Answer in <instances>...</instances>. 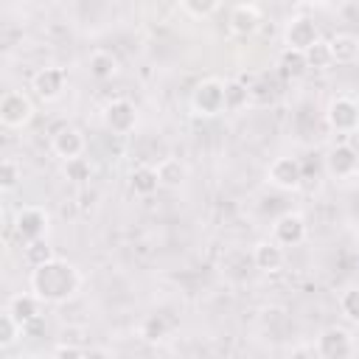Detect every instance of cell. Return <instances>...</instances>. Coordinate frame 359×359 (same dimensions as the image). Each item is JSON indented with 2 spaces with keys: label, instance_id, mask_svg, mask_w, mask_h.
I'll return each mask as SVG.
<instances>
[{
  "label": "cell",
  "instance_id": "obj_18",
  "mask_svg": "<svg viewBox=\"0 0 359 359\" xmlns=\"http://www.w3.org/2000/svg\"><path fill=\"white\" fill-rule=\"evenodd\" d=\"M129 188H132L137 196H151V194L160 188L157 165H149V163L135 165V168H132V174H129Z\"/></svg>",
  "mask_w": 359,
  "mask_h": 359
},
{
  "label": "cell",
  "instance_id": "obj_23",
  "mask_svg": "<svg viewBox=\"0 0 359 359\" xmlns=\"http://www.w3.org/2000/svg\"><path fill=\"white\" fill-rule=\"evenodd\" d=\"M278 62H280V70H283L286 76H292V79H300V76L309 73V62H306V53H303V50L283 48Z\"/></svg>",
  "mask_w": 359,
  "mask_h": 359
},
{
  "label": "cell",
  "instance_id": "obj_6",
  "mask_svg": "<svg viewBox=\"0 0 359 359\" xmlns=\"http://www.w3.org/2000/svg\"><path fill=\"white\" fill-rule=\"evenodd\" d=\"M353 337L348 328L328 325L317 334V356L320 359H353Z\"/></svg>",
  "mask_w": 359,
  "mask_h": 359
},
{
  "label": "cell",
  "instance_id": "obj_14",
  "mask_svg": "<svg viewBox=\"0 0 359 359\" xmlns=\"http://www.w3.org/2000/svg\"><path fill=\"white\" fill-rule=\"evenodd\" d=\"M252 264H255L261 272L272 275V272L283 269V264H286V252H283V247H280L278 241L264 238V241H258V244L252 247Z\"/></svg>",
  "mask_w": 359,
  "mask_h": 359
},
{
  "label": "cell",
  "instance_id": "obj_24",
  "mask_svg": "<svg viewBox=\"0 0 359 359\" xmlns=\"http://www.w3.org/2000/svg\"><path fill=\"white\" fill-rule=\"evenodd\" d=\"M306 62H309V70H328V67L334 65V56H331V45H328V39L314 42V45L306 50Z\"/></svg>",
  "mask_w": 359,
  "mask_h": 359
},
{
  "label": "cell",
  "instance_id": "obj_20",
  "mask_svg": "<svg viewBox=\"0 0 359 359\" xmlns=\"http://www.w3.org/2000/svg\"><path fill=\"white\" fill-rule=\"evenodd\" d=\"M157 177H160V188H180L188 180V168L182 160L165 157L157 163Z\"/></svg>",
  "mask_w": 359,
  "mask_h": 359
},
{
  "label": "cell",
  "instance_id": "obj_13",
  "mask_svg": "<svg viewBox=\"0 0 359 359\" xmlns=\"http://www.w3.org/2000/svg\"><path fill=\"white\" fill-rule=\"evenodd\" d=\"M50 149H53L56 157H62V160L67 163V160H76V157L84 154L87 140H84V135H81L79 129H73V126H62V129L50 137Z\"/></svg>",
  "mask_w": 359,
  "mask_h": 359
},
{
  "label": "cell",
  "instance_id": "obj_21",
  "mask_svg": "<svg viewBox=\"0 0 359 359\" xmlns=\"http://www.w3.org/2000/svg\"><path fill=\"white\" fill-rule=\"evenodd\" d=\"M56 255H53V247L48 244V238H36V241H28V244H22V261L31 266V269H36V266H42V264H48V261H53Z\"/></svg>",
  "mask_w": 359,
  "mask_h": 359
},
{
  "label": "cell",
  "instance_id": "obj_33",
  "mask_svg": "<svg viewBox=\"0 0 359 359\" xmlns=\"http://www.w3.org/2000/svg\"><path fill=\"white\" fill-rule=\"evenodd\" d=\"M137 359H154V356H137Z\"/></svg>",
  "mask_w": 359,
  "mask_h": 359
},
{
  "label": "cell",
  "instance_id": "obj_10",
  "mask_svg": "<svg viewBox=\"0 0 359 359\" xmlns=\"http://www.w3.org/2000/svg\"><path fill=\"white\" fill-rule=\"evenodd\" d=\"M266 180L280 191H297L303 185V163L297 157H275L266 168Z\"/></svg>",
  "mask_w": 359,
  "mask_h": 359
},
{
  "label": "cell",
  "instance_id": "obj_5",
  "mask_svg": "<svg viewBox=\"0 0 359 359\" xmlns=\"http://www.w3.org/2000/svg\"><path fill=\"white\" fill-rule=\"evenodd\" d=\"M50 227V216L45 208H36V205H25L14 213V233L22 244L28 241H36V238H45Z\"/></svg>",
  "mask_w": 359,
  "mask_h": 359
},
{
  "label": "cell",
  "instance_id": "obj_4",
  "mask_svg": "<svg viewBox=\"0 0 359 359\" xmlns=\"http://www.w3.org/2000/svg\"><path fill=\"white\" fill-rule=\"evenodd\" d=\"M34 118V101L22 90H6L0 98V123L8 129H22Z\"/></svg>",
  "mask_w": 359,
  "mask_h": 359
},
{
  "label": "cell",
  "instance_id": "obj_26",
  "mask_svg": "<svg viewBox=\"0 0 359 359\" xmlns=\"http://www.w3.org/2000/svg\"><path fill=\"white\" fill-rule=\"evenodd\" d=\"M22 328H25L22 323H17L8 311H3V317H0V345L3 348H11L22 337Z\"/></svg>",
  "mask_w": 359,
  "mask_h": 359
},
{
  "label": "cell",
  "instance_id": "obj_28",
  "mask_svg": "<svg viewBox=\"0 0 359 359\" xmlns=\"http://www.w3.org/2000/svg\"><path fill=\"white\" fill-rule=\"evenodd\" d=\"M165 331H168V325H165V320H163L160 314H149V317L140 323V337H143L146 342H160V339L165 337Z\"/></svg>",
  "mask_w": 359,
  "mask_h": 359
},
{
  "label": "cell",
  "instance_id": "obj_19",
  "mask_svg": "<svg viewBox=\"0 0 359 359\" xmlns=\"http://www.w3.org/2000/svg\"><path fill=\"white\" fill-rule=\"evenodd\" d=\"M331 56L337 65H353L359 62V36L356 34H337L328 39Z\"/></svg>",
  "mask_w": 359,
  "mask_h": 359
},
{
  "label": "cell",
  "instance_id": "obj_32",
  "mask_svg": "<svg viewBox=\"0 0 359 359\" xmlns=\"http://www.w3.org/2000/svg\"><path fill=\"white\" fill-rule=\"evenodd\" d=\"M84 359H112L107 351H101V348H90L87 353H84Z\"/></svg>",
  "mask_w": 359,
  "mask_h": 359
},
{
  "label": "cell",
  "instance_id": "obj_11",
  "mask_svg": "<svg viewBox=\"0 0 359 359\" xmlns=\"http://www.w3.org/2000/svg\"><path fill=\"white\" fill-rule=\"evenodd\" d=\"M306 236H309V224L294 210L280 213L275 219V224H272V241H278L280 247H297V244L306 241Z\"/></svg>",
  "mask_w": 359,
  "mask_h": 359
},
{
  "label": "cell",
  "instance_id": "obj_3",
  "mask_svg": "<svg viewBox=\"0 0 359 359\" xmlns=\"http://www.w3.org/2000/svg\"><path fill=\"white\" fill-rule=\"evenodd\" d=\"M325 123L337 135H353L359 129V101L351 95H334L325 107Z\"/></svg>",
  "mask_w": 359,
  "mask_h": 359
},
{
  "label": "cell",
  "instance_id": "obj_8",
  "mask_svg": "<svg viewBox=\"0 0 359 359\" xmlns=\"http://www.w3.org/2000/svg\"><path fill=\"white\" fill-rule=\"evenodd\" d=\"M325 171L331 180H351L359 174V149L353 143H334L325 151Z\"/></svg>",
  "mask_w": 359,
  "mask_h": 359
},
{
  "label": "cell",
  "instance_id": "obj_17",
  "mask_svg": "<svg viewBox=\"0 0 359 359\" xmlns=\"http://www.w3.org/2000/svg\"><path fill=\"white\" fill-rule=\"evenodd\" d=\"M87 70L93 79L98 81H107V79H115L118 70H121V62L112 50H93L90 59H87Z\"/></svg>",
  "mask_w": 359,
  "mask_h": 359
},
{
  "label": "cell",
  "instance_id": "obj_30",
  "mask_svg": "<svg viewBox=\"0 0 359 359\" xmlns=\"http://www.w3.org/2000/svg\"><path fill=\"white\" fill-rule=\"evenodd\" d=\"M188 17H196V20H205V17H210L216 8H219V3L216 0H182V6H180Z\"/></svg>",
  "mask_w": 359,
  "mask_h": 359
},
{
  "label": "cell",
  "instance_id": "obj_1",
  "mask_svg": "<svg viewBox=\"0 0 359 359\" xmlns=\"http://www.w3.org/2000/svg\"><path fill=\"white\" fill-rule=\"evenodd\" d=\"M28 286H31V294H36L42 303H67L81 289V272L70 261L53 258L31 269Z\"/></svg>",
  "mask_w": 359,
  "mask_h": 359
},
{
  "label": "cell",
  "instance_id": "obj_16",
  "mask_svg": "<svg viewBox=\"0 0 359 359\" xmlns=\"http://www.w3.org/2000/svg\"><path fill=\"white\" fill-rule=\"evenodd\" d=\"M6 311H8L17 323L28 325V323H34V320L39 317V311H42V300H39L36 294H14V297L8 300V306H6Z\"/></svg>",
  "mask_w": 359,
  "mask_h": 359
},
{
  "label": "cell",
  "instance_id": "obj_27",
  "mask_svg": "<svg viewBox=\"0 0 359 359\" xmlns=\"http://www.w3.org/2000/svg\"><path fill=\"white\" fill-rule=\"evenodd\" d=\"M20 180H22L20 163L11 160V157H6V160L0 163V188H3V191H14V188L20 185Z\"/></svg>",
  "mask_w": 359,
  "mask_h": 359
},
{
  "label": "cell",
  "instance_id": "obj_12",
  "mask_svg": "<svg viewBox=\"0 0 359 359\" xmlns=\"http://www.w3.org/2000/svg\"><path fill=\"white\" fill-rule=\"evenodd\" d=\"M67 87V73L65 67H56V65H48V67H39L31 79V90L42 98V101H56Z\"/></svg>",
  "mask_w": 359,
  "mask_h": 359
},
{
  "label": "cell",
  "instance_id": "obj_2",
  "mask_svg": "<svg viewBox=\"0 0 359 359\" xmlns=\"http://www.w3.org/2000/svg\"><path fill=\"white\" fill-rule=\"evenodd\" d=\"M191 109L202 118H213L224 112V81L222 79H202L191 93Z\"/></svg>",
  "mask_w": 359,
  "mask_h": 359
},
{
  "label": "cell",
  "instance_id": "obj_31",
  "mask_svg": "<svg viewBox=\"0 0 359 359\" xmlns=\"http://www.w3.org/2000/svg\"><path fill=\"white\" fill-rule=\"evenodd\" d=\"M87 351H81L79 345H70V342H62L56 345V351L50 353V359H84Z\"/></svg>",
  "mask_w": 359,
  "mask_h": 359
},
{
  "label": "cell",
  "instance_id": "obj_7",
  "mask_svg": "<svg viewBox=\"0 0 359 359\" xmlns=\"http://www.w3.org/2000/svg\"><path fill=\"white\" fill-rule=\"evenodd\" d=\"M101 118H104V126L112 135H129L137 126V107L129 98H112V101L104 104Z\"/></svg>",
  "mask_w": 359,
  "mask_h": 359
},
{
  "label": "cell",
  "instance_id": "obj_22",
  "mask_svg": "<svg viewBox=\"0 0 359 359\" xmlns=\"http://www.w3.org/2000/svg\"><path fill=\"white\" fill-rule=\"evenodd\" d=\"M247 104H250V90H247V84H241V81H236V79L224 81V109H227V112H241Z\"/></svg>",
  "mask_w": 359,
  "mask_h": 359
},
{
  "label": "cell",
  "instance_id": "obj_29",
  "mask_svg": "<svg viewBox=\"0 0 359 359\" xmlns=\"http://www.w3.org/2000/svg\"><path fill=\"white\" fill-rule=\"evenodd\" d=\"M339 311L351 320V323H359V286H351L339 294Z\"/></svg>",
  "mask_w": 359,
  "mask_h": 359
},
{
  "label": "cell",
  "instance_id": "obj_15",
  "mask_svg": "<svg viewBox=\"0 0 359 359\" xmlns=\"http://www.w3.org/2000/svg\"><path fill=\"white\" fill-rule=\"evenodd\" d=\"M261 28V8L255 3H238L230 11V31L236 36H252Z\"/></svg>",
  "mask_w": 359,
  "mask_h": 359
},
{
  "label": "cell",
  "instance_id": "obj_9",
  "mask_svg": "<svg viewBox=\"0 0 359 359\" xmlns=\"http://www.w3.org/2000/svg\"><path fill=\"white\" fill-rule=\"evenodd\" d=\"M323 36H320V28H317V22L311 20V17H306V14H294L289 22H286V28H283V45L286 48H292V50H309L314 42H320Z\"/></svg>",
  "mask_w": 359,
  "mask_h": 359
},
{
  "label": "cell",
  "instance_id": "obj_25",
  "mask_svg": "<svg viewBox=\"0 0 359 359\" xmlns=\"http://www.w3.org/2000/svg\"><path fill=\"white\" fill-rule=\"evenodd\" d=\"M65 177H67L70 182L84 185V182H90V177H93V163H90L87 157L67 160V163H65Z\"/></svg>",
  "mask_w": 359,
  "mask_h": 359
}]
</instances>
